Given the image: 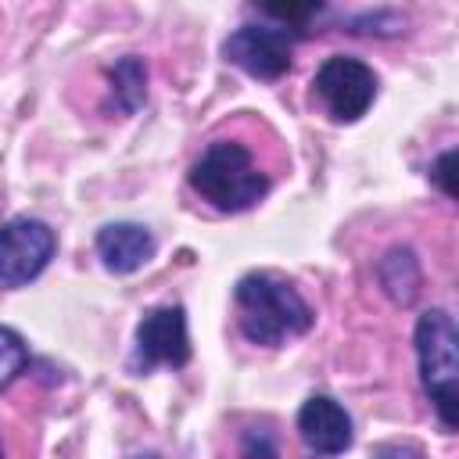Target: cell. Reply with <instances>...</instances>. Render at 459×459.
Masks as SVG:
<instances>
[{
    "instance_id": "cell-11",
    "label": "cell",
    "mask_w": 459,
    "mask_h": 459,
    "mask_svg": "<svg viewBox=\"0 0 459 459\" xmlns=\"http://www.w3.org/2000/svg\"><path fill=\"white\" fill-rule=\"evenodd\" d=\"M377 276H380V287L398 301V305H409L420 290V262L409 247H391L380 265H377Z\"/></svg>"
},
{
    "instance_id": "cell-8",
    "label": "cell",
    "mask_w": 459,
    "mask_h": 459,
    "mask_svg": "<svg viewBox=\"0 0 459 459\" xmlns=\"http://www.w3.org/2000/svg\"><path fill=\"white\" fill-rule=\"evenodd\" d=\"M298 434L312 455H341L351 448V416L330 394H308L298 409Z\"/></svg>"
},
{
    "instance_id": "cell-5",
    "label": "cell",
    "mask_w": 459,
    "mask_h": 459,
    "mask_svg": "<svg viewBox=\"0 0 459 459\" xmlns=\"http://www.w3.org/2000/svg\"><path fill=\"white\" fill-rule=\"evenodd\" d=\"M301 32L287 25H240L222 39V57L255 79H280L290 68V54Z\"/></svg>"
},
{
    "instance_id": "cell-10",
    "label": "cell",
    "mask_w": 459,
    "mask_h": 459,
    "mask_svg": "<svg viewBox=\"0 0 459 459\" xmlns=\"http://www.w3.org/2000/svg\"><path fill=\"white\" fill-rule=\"evenodd\" d=\"M108 79H111V100L122 115H133V111L143 108V100H147V65H143V57H136V54L118 57L111 65Z\"/></svg>"
},
{
    "instance_id": "cell-7",
    "label": "cell",
    "mask_w": 459,
    "mask_h": 459,
    "mask_svg": "<svg viewBox=\"0 0 459 459\" xmlns=\"http://www.w3.org/2000/svg\"><path fill=\"white\" fill-rule=\"evenodd\" d=\"M190 362V337H186V312L183 305H158L151 308L140 326H136V344L129 369L133 373H151L154 366H172L183 369Z\"/></svg>"
},
{
    "instance_id": "cell-1",
    "label": "cell",
    "mask_w": 459,
    "mask_h": 459,
    "mask_svg": "<svg viewBox=\"0 0 459 459\" xmlns=\"http://www.w3.org/2000/svg\"><path fill=\"white\" fill-rule=\"evenodd\" d=\"M237 305V326L251 344L280 348L290 337H301L312 330V308L308 301L276 273H247L233 287Z\"/></svg>"
},
{
    "instance_id": "cell-3",
    "label": "cell",
    "mask_w": 459,
    "mask_h": 459,
    "mask_svg": "<svg viewBox=\"0 0 459 459\" xmlns=\"http://www.w3.org/2000/svg\"><path fill=\"white\" fill-rule=\"evenodd\" d=\"M455 323L445 308H427L416 319V359H420V380L427 398L434 402V412L441 427L455 430V405H459V355H455Z\"/></svg>"
},
{
    "instance_id": "cell-2",
    "label": "cell",
    "mask_w": 459,
    "mask_h": 459,
    "mask_svg": "<svg viewBox=\"0 0 459 459\" xmlns=\"http://www.w3.org/2000/svg\"><path fill=\"white\" fill-rule=\"evenodd\" d=\"M186 179L194 194H201V201H208L215 212H247L273 186L269 172L255 161V154L240 140H226V136L212 140L197 154Z\"/></svg>"
},
{
    "instance_id": "cell-12",
    "label": "cell",
    "mask_w": 459,
    "mask_h": 459,
    "mask_svg": "<svg viewBox=\"0 0 459 459\" xmlns=\"http://www.w3.org/2000/svg\"><path fill=\"white\" fill-rule=\"evenodd\" d=\"M29 366V348L22 341V333H14L11 326H0V391Z\"/></svg>"
},
{
    "instance_id": "cell-6",
    "label": "cell",
    "mask_w": 459,
    "mask_h": 459,
    "mask_svg": "<svg viewBox=\"0 0 459 459\" xmlns=\"http://www.w3.org/2000/svg\"><path fill=\"white\" fill-rule=\"evenodd\" d=\"M57 251V237L47 222L18 215L0 226V287H25L36 280Z\"/></svg>"
},
{
    "instance_id": "cell-16",
    "label": "cell",
    "mask_w": 459,
    "mask_h": 459,
    "mask_svg": "<svg viewBox=\"0 0 459 459\" xmlns=\"http://www.w3.org/2000/svg\"><path fill=\"white\" fill-rule=\"evenodd\" d=\"M0 459H4V448H0Z\"/></svg>"
},
{
    "instance_id": "cell-9",
    "label": "cell",
    "mask_w": 459,
    "mask_h": 459,
    "mask_svg": "<svg viewBox=\"0 0 459 459\" xmlns=\"http://www.w3.org/2000/svg\"><path fill=\"white\" fill-rule=\"evenodd\" d=\"M97 255L108 273L129 276L154 255V237L140 222H108L97 230Z\"/></svg>"
},
{
    "instance_id": "cell-13",
    "label": "cell",
    "mask_w": 459,
    "mask_h": 459,
    "mask_svg": "<svg viewBox=\"0 0 459 459\" xmlns=\"http://www.w3.org/2000/svg\"><path fill=\"white\" fill-rule=\"evenodd\" d=\"M237 459H280V448H276V437L262 427H247L240 434V455Z\"/></svg>"
},
{
    "instance_id": "cell-15",
    "label": "cell",
    "mask_w": 459,
    "mask_h": 459,
    "mask_svg": "<svg viewBox=\"0 0 459 459\" xmlns=\"http://www.w3.org/2000/svg\"><path fill=\"white\" fill-rule=\"evenodd\" d=\"M373 459H423V455L412 445H384V448H377Z\"/></svg>"
},
{
    "instance_id": "cell-14",
    "label": "cell",
    "mask_w": 459,
    "mask_h": 459,
    "mask_svg": "<svg viewBox=\"0 0 459 459\" xmlns=\"http://www.w3.org/2000/svg\"><path fill=\"white\" fill-rule=\"evenodd\" d=\"M452 165H455V151L448 147L434 165H430V179L448 194V197H455V183H452Z\"/></svg>"
},
{
    "instance_id": "cell-4",
    "label": "cell",
    "mask_w": 459,
    "mask_h": 459,
    "mask_svg": "<svg viewBox=\"0 0 459 459\" xmlns=\"http://www.w3.org/2000/svg\"><path fill=\"white\" fill-rule=\"evenodd\" d=\"M312 90L323 100V108L330 111V118L355 122L369 111V104L377 97V72L359 57L333 54L316 68Z\"/></svg>"
}]
</instances>
